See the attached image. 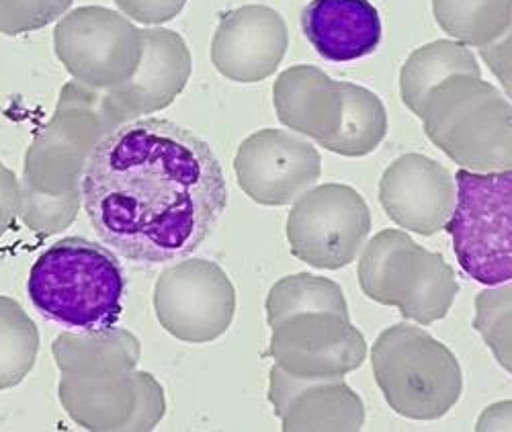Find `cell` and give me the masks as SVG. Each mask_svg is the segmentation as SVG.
Instances as JSON below:
<instances>
[{"mask_svg":"<svg viewBox=\"0 0 512 432\" xmlns=\"http://www.w3.org/2000/svg\"><path fill=\"white\" fill-rule=\"evenodd\" d=\"M80 195L99 240L136 265L193 254L228 205L222 164L189 129L158 117L125 123L91 150Z\"/></svg>","mask_w":512,"mask_h":432,"instance_id":"obj_1","label":"cell"},{"mask_svg":"<svg viewBox=\"0 0 512 432\" xmlns=\"http://www.w3.org/2000/svg\"><path fill=\"white\" fill-rule=\"evenodd\" d=\"M54 357L60 402L87 430H152L164 416L162 387L136 371L140 342L127 330L62 334Z\"/></svg>","mask_w":512,"mask_h":432,"instance_id":"obj_2","label":"cell"},{"mask_svg":"<svg viewBox=\"0 0 512 432\" xmlns=\"http://www.w3.org/2000/svg\"><path fill=\"white\" fill-rule=\"evenodd\" d=\"M27 293L46 320L70 332H105L121 316L125 277L111 248L64 238L39 254Z\"/></svg>","mask_w":512,"mask_h":432,"instance_id":"obj_3","label":"cell"},{"mask_svg":"<svg viewBox=\"0 0 512 432\" xmlns=\"http://www.w3.org/2000/svg\"><path fill=\"white\" fill-rule=\"evenodd\" d=\"M424 134L472 172L512 168V103L482 76L457 74L426 97Z\"/></svg>","mask_w":512,"mask_h":432,"instance_id":"obj_4","label":"cell"},{"mask_svg":"<svg viewBox=\"0 0 512 432\" xmlns=\"http://www.w3.org/2000/svg\"><path fill=\"white\" fill-rule=\"evenodd\" d=\"M371 367L390 408L410 420H439L463 394L455 355L414 324L383 330L371 347Z\"/></svg>","mask_w":512,"mask_h":432,"instance_id":"obj_5","label":"cell"},{"mask_svg":"<svg viewBox=\"0 0 512 432\" xmlns=\"http://www.w3.org/2000/svg\"><path fill=\"white\" fill-rule=\"evenodd\" d=\"M361 291L406 320L431 326L453 308L459 283L443 254L426 250L402 230H381L359 258Z\"/></svg>","mask_w":512,"mask_h":432,"instance_id":"obj_6","label":"cell"},{"mask_svg":"<svg viewBox=\"0 0 512 432\" xmlns=\"http://www.w3.org/2000/svg\"><path fill=\"white\" fill-rule=\"evenodd\" d=\"M457 201L447 232L463 273L482 285L512 281V168L457 170Z\"/></svg>","mask_w":512,"mask_h":432,"instance_id":"obj_7","label":"cell"},{"mask_svg":"<svg viewBox=\"0 0 512 432\" xmlns=\"http://www.w3.org/2000/svg\"><path fill=\"white\" fill-rule=\"evenodd\" d=\"M371 232V211L349 185L326 183L295 201L287 220L291 254L302 263L338 271L357 261Z\"/></svg>","mask_w":512,"mask_h":432,"instance_id":"obj_8","label":"cell"},{"mask_svg":"<svg viewBox=\"0 0 512 432\" xmlns=\"http://www.w3.org/2000/svg\"><path fill=\"white\" fill-rule=\"evenodd\" d=\"M154 310L162 328L189 344L220 338L236 314V289L224 269L205 258L177 263L160 273Z\"/></svg>","mask_w":512,"mask_h":432,"instance_id":"obj_9","label":"cell"},{"mask_svg":"<svg viewBox=\"0 0 512 432\" xmlns=\"http://www.w3.org/2000/svg\"><path fill=\"white\" fill-rule=\"evenodd\" d=\"M269 357L295 377H345L367 357V342L351 318L330 310L291 314L271 326Z\"/></svg>","mask_w":512,"mask_h":432,"instance_id":"obj_10","label":"cell"},{"mask_svg":"<svg viewBox=\"0 0 512 432\" xmlns=\"http://www.w3.org/2000/svg\"><path fill=\"white\" fill-rule=\"evenodd\" d=\"M236 175L244 193L263 205L300 199L322 175L320 152L279 129H263L238 150Z\"/></svg>","mask_w":512,"mask_h":432,"instance_id":"obj_11","label":"cell"},{"mask_svg":"<svg viewBox=\"0 0 512 432\" xmlns=\"http://www.w3.org/2000/svg\"><path fill=\"white\" fill-rule=\"evenodd\" d=\"M379 201L402 230L429 238L447 228L457 183L441 162L424 154H404L381 175Z\"/></svg>","mask_w":512,"mask_h":432,"instance_id":"obj_12","label":"cell"},{"mask_svg":"<svg viewBox=\"0 0 512 432\" xmlns=\"http://www.w3.org/2000/svg\"><path fill=\"white\" fill-rule=\"evenodd\" d=\"M269 400L285 432H357L365 406L345 377H295L273 365Z\"/></svg>","mask_w":512,"mask_h":432,"instance_id":"obj_13","label":"cell"},{"mask_svg":"<svg viewBox=\"0 0 512 432\" xmlns=\"http://www.w3.org/2000/svg\"><path fill=\"white\" fill-rule=\"evenodd\" d=\"M283 17L261 5L242 7L224 15L211 58L218 70L236 82H259L271 76L287 52Z\"/></svg>","mask_w":512,"mask_h":432,"instance_id":"obj_14","label":"cell"},{"mask_svg":"<svg viewBox=\"0 0 512 432\" xmlns=\"http://www.w3.org/2000/svg\"><path fill=\"white\" fill-rule=\"evenodd\" d=\"M302 29L312 48L328 62H355L379 50L383 23L369 0H310Z\"/></svg>","mask_w":512,"mask_h":432,"instance_id":"obj_15","label":"cell"},{"mask_svg":"<svg viewBox=\"0 0 512 432\" xmlns=\"http://www.w3.org/2000/svg\"><path fill=\"white\" fill-rule=\"evenodd\" d=\"M275 109L281 123L324 148L343 119L340 80L316 66H293L275 82Z\"/></svg>","mask_w":512,"mask_h":432,"instance_id":"obj_16","label":"cell"},{"mask_svg":"<svg viewBox=\"0 0 512 432\" xmlns=\"http://www.w3.org/2000/svg\"><path fill=\"white\" fill-rule=\"evenodd\" d=\"M132 29L119 15L105 9L76 11L58 29V52L74 72L97 78L113 74V62L125 60L136 39Z\"/></svg>","mask_w":512,"mask_h":432,"instance_id":"obj_17","label":"cell"},{"mask_svg":"<svg viewBox=\"0 0 512 432\" xmlns=\"http://www.w3.org/2000/svg\"><path fill=\"white\" fill-rule=\"evenodd\" d=\"M457 74L482 76L474 52L465 43L439 39L414 50L400 72V95L404 105L414 115H420L426 97L435 86Z\"/></svg>","mask_w":512,"mask_h":432,"instance_id":"obj_18","label":"cell"},{"mask_svg":"<svg viewBox=\"0 0 512 432\" xmlns=\"http://www.w3.org/2000/svg\"><path fill=\"white\" fill-rule=\"evenodd\" d=\"M340 89H343V119L338 132L324 148L349 158L367 156L388 134L386 105L375 93L355 82H340Z\"/></svg>","mask_w":512,"mask_h":432,"instance_id":"obj_19","label":"cell"},{"mask_svg":"<svg viewBox=\"0 0 512 432\" xmlns=\"http://www.w3.org/2000/svg\"><path fill=\"white\" fill-rule=\"evenodd\" d=\"M439 27L455 41L484 48L512 19V0H433Z\"/></svg>","mask_w":512,"mask_h":432,"instance_id":"obj_20","label":"cell"},{"mask_svg":"<svg viewBox=\"0 0 512 432\" xmlns=\"http://www.w3.org/2000/svg\"><path fill=\"white\" fill-rule=\"evenodd\" d=\"M39 330L19 301L0 295V392L19 385L35 367Z\"/></svg>","mask_w":512,"mask_h":432,"instance_id":"obj_21","label":"cell"},{"mask_svg":"<svg viewBox=\"0 0 512 432\" xmlns=\"http://www.w3.org/2000/svg\"><path fill=\"white\" fill-rule=\"evenodd\" d=\"M265 308L269 326L291 314L308 310H330L349 316L347 299L340 285L310 273H297L277 281L269 291Z\"/></svg>","mask_w":512,"mask_h":432,"instance_id":"obj_22","label":"cell"},{"mask_svg":"<svg viewBox=\"0 0 512 432\" xmlns=\"http://www.w3.org/2000/svg\"><path fill=\"white\" fill-rule=\"evenodd\" d=\"M474 328L498 365L512 373V281L492 285L476 295Z\"/></svg>","mask_w":512,"mask_h":432,"instance_id":"obj_23","label":"cell"},{"mask_svg":"<svg viewBox=\"0 0 512 432\" xmlns=\"http://www.w3.org/2000/svg\"><path fill=\"white\" fill-rule=\"evenodd\" d=\"M72 0H0V31L9 35L39 29L60 17Z\"/></svg>","mask_w":512,"mask_h":432,"instance_id":"obj_24","label":"cell"},{"mask_svg":"<svg viewBox=\"0 0 512 432\" xmlns=\"http://www.w3.org/2000/svg\"><path fill=\"white\" fill-rule=\"evenodd\" d=\"M480 56L490 72L498 78L506 97L512 103V19L494 41L480 48Z\"/></svg>","mask_w":512,"mask_h":432,"instance_id":"obj_25","label":"cell"},{"mask_svg":"<svg viewBox=\"0 0 512 432\" xmlns=\"http://www.w3.org/2000/svg\"><path fill=\"white\" fill-rule=\"evenodd\" d=\"M17 211V185L11 172L0 166V236H3L15 218Z\"/></svg>","mask_w":512,"mask_h":432,"instance_id":"obj_26","label":"cell"},{"mask_svg":"<svg viewBox=\"0 0 512 432\" xmlns=\"http://www.w3.org/2000/svg\"><path fill=\"white\" fill-rule=\"evenodd\" d=\"M478 432L512 430V402H498L484 410L476 422Z\"/></svg>","mask_w":512,"mask_h":432,"instance_id":"obj_27","label":"cell"}]
</instances>
